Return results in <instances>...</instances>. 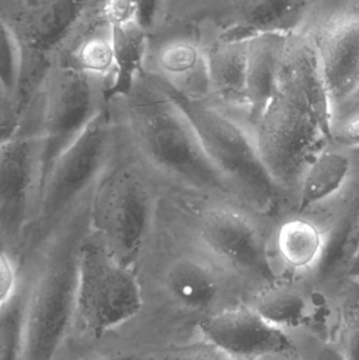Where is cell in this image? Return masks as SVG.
Listing matches in <instances>:
<instances>
[{"mask_svg": "<svg viewBox=\"0 0 359 360\" xmlns=\"http://www.w3.org/2000/svg\"><path fill=\"white\" fill-rule=\"evenodd\" d=\"M143 304L135 271L120 264L91 229L80 250L75 323L99 338L136 316Z\"/></svg>", "mask_w": 359, "mask_h": 360, "instance_id": "11", "label": "cell"}, {"mask_svg": "<svg viewBox=\"0 0 359 360\" xmlns=\"http://www.w3.org/2000/svg\"><path fill=\"white\" fill-rule=\"evenodd\" d=\"M16 293L0 304V360H25L27 350L30 278L22 266Z\"/></svg>", "mask_w": 359, "mask_h": 360, "instance_id": "24", "label": "cell"}, {"mask_svg": "<svg viewBox=\"0 0 359 360\" xmlns=\"http://www.w3.org/2000/svg\"><path fill=\"white\" fill-rule=\"evenodd\" d=\"M198 328L204 340L234 360L254 359L293 348L289 336L266 321L248 302L209 314Z\"/></svg>", "mask_w": 359, "mask_h": 360, "instance_id": "18", "label": "cell"}, {"mask_svg": "<svg viewBox=\"0 0 359 360\" xmlns=\"http://www.w3.org/2000/svg\"><path fill=\"white\" fill-rule=\"evenodd\" d=\"M0 25V101L13 103L17 110L16 95L22 74L25 51L12 27L2 21Z\"/></svg>", "mask_w": 359, "mask_h": 360, "instance_id": "27", "label": "cell"}, {"mask_svg": "<svg viewBox=\"0 0 359 360\" xmlns=\"http://www.w3.org/2000/svg\"><path fill=\"white\" fill-rule=\"evenodd\" d=\"M208 61L212 99L234 113H248L247 89L248 44L250 37L202 34ZM252 37V36H251Z\"/></svg>", "mask_w": 359, "mask_h": 360, "instance_id": "19", "label": "cell"}, {"mask_svg": "<svg viewBox=\"0 0 359 360\" xmlns=\"http://www.w3.org/2000/svg\"><path fill=\"white\" fill-rule=\"evenodd\" d=\"M190 0H158L157 11L149 33L168 29L183 12Z\"/></svg>", "mask_w": 359, "mask_h": 360, "instance_id": "33", "label": "cell"}, {"mask_svg": "<svg viewBox=\"0 0 359 360\" xmlns=\"http://www.w3.org/2000/svg\"><path fill=\"white\" fill-rule=\"evenodd\" d=\"M251 360H303L299 353L295 350L294 347L285 350L275 351V352L268 353L263 356Z\"/></svg>", "mask_w": 359, "mask_h": 360, "instance_id": "35", "label": "cell"}, {"mask_svg": "<svg viewBox=\"0 0 359 360\" xmlns=\"http://www.w3.org/2000/svg\"><path fill=\"white\" fill-rule=\"evenodd\" d=\"M143 71L188 101L212 96L204 44L191 30L149 33Z\"/></svg>", "mask_w": 359, "mask_h": 360, "instance_id": "16", "label": "cell"}, {"mask_svg": "<svg viewBox=\"0 0 359 360\" xmlns=\"http://www.w3.org/2000/svg\"><path fill=\"white\" fill-rule=\"evenodd\" d=\"M22 279L20 260L6 252L0 254V304L10 300Z\"/></svg>", "mask_w": 359, "mask_h": 360, "instance_id": "31", "label": "cell"}, {"mask_svg": "<svg viewBox=\"0 0 359 360\" xmlns=\"http://www.w3.org/2000/svg\"><path fill=\"white\" fill-rule=\"evenodd\" d=\"M355 155L356 152L328 141L306 169L290 211L310 213L334 201L355 174Z\"/></svg>", "mask_w": 359, "mask_h": 360, "instance_id": "20", "label": "cell"}, {"mask_svg": "<svg viewBox=\"0 0 359 360\" xmlns=\"http://www.w3.org/2000/svg\"><path fill=\"white\" fill-rule=\"evenodd\" d=\"M96 360H133L130 356H111V357H103Z\"/></svg>", "mask_w": 359, "mask_h": 360, "instance_id": "36", "label": "cell"}, {"mask_svg": "<svg viewBox=\"0 0 359 360\" xmlns=\"http://www.w3.org/2000/svg\"><path fill=\"white\" fill-rule=\"evenodd\" d=\"M162 193L159 182L122 143L95 186L91 229L120 264L133 270L153 233Z\"/></svg>", "mask_w": 359, "mask_h": 360, "instance_id": "5", "label": "cell"}, {"mask_svg": "<svg viewBox=\"0 0 359 360\" xmlns=\"http://www.w3.org/2000/svg\"><path fill=\"white\" fill-rule=\"evenodd\" d=\"M353 276L358 277V278H359V272L358 273V274L353 275Z\"/></svg>", "mask_w": 359, "mask_h": 360, "instance_id": "37", "label": "cell"}, {"mask_svg": "<svg viewBox=\"0 0 359 360\" xmlns=\"http://www.w3.org/2000/svg\"><path fill=\"white\" fill-rule=\"evenodd\" d=\"M359 272V202L350 215L341 243L331 254L316 278L318 285H330Z\"/></svg>", "mask_w": 359, "mask_h": 360, "instance_id": "26", "label": "cell"}, {"mask_svg": "<svg viewBox=\"0 0 359 360\" xmlns=\"http://www.w3.org/2000/svg\"><path fill=\"white\" fill-rule=\"evenodd\" d=\"M295 350L303 360H346L330 340L308 330L287 332Z\"/></svg>", "mask_w": 359, "mask_h": 360, "instance_id": "29", "label": "cell"}, {"mask_svg": "<svg viewBox=\"0 0 359 360\" xmlns=\"http://www.w3.org/2000/svg\"><path fill=\"white\" fill-rule=\"evenodd\" d=\"M324 0H196L185 29L196 33L251 37L303 31Z\"/></svg>", "mask_w": 359, "mask_h": 360, "instance_id": "13", "label": "cell"}, {"mask_svg": "<svg viewBox=\"0 0 359 360\" xmlns=\"http://www.w3.org/2000/svg\"><path fill=\"white\" fill-rule=\"evenodd\" d=\"M291 35V34H290ZM289 35L257 34L249 39L248 113L242 116L247 122H252L261 113L275 92L278 68Z\"/></svg>", "mask_w": 359, "mask_h": 360, "instance_id": "21", "label": "cell"}, {"mask_svg": "<svg viewBox=\"0 0 359 360\" xmlns=\"http://www.w3.org/2000/svg\"><path fill=\"white\" fill-rule=\"evenodd\" d=\"M173 94L240 202L275 221L287 213L290 210L288 200L263 164L248 124L212 99L188 101Z\"/></svg>", "mask_w": 359, "mask_h": 360, "instance_id": "6", "label": "cell"}, {"mask_svg": "<svg viewBox=\"0 0 359 360\" xmlns=\"http://www.w3.org/2000/svg\"><path fill=\"white\" fill-rule=\"evenodd\" d=\"M41 92L44 184L55 162L105 111L107 94L96 80L65 63L52 65Z\"/></svg>", "mask_w": 359, "mask_h": 360, "instance_id": "12", "label": "cell"}, {"mask_svg": "<svg viewBox=\"0 0 359 360\" xmlns=\"http://www.w3.org/2000/svg\"><path fill=\"white\" fill-rule=\"evenodd\" d=\"M105 0H0V21L25 51L23 68L48 71L91 27L103 20Z\"/></svg>", "mask_w": 359, "mask_h": 360, "instance_id": "10", "label": "cell"}, {"mask_svg": "<svg viewBox=\"0 0 359 360\" xmlns=\"http://www.w3.org/2000/svg\"><path fill=\"white\" fill-rule=\"evenodd\" d=\"M93 193L21 258L30 278L25 360L54 359L75 323L80 250L91 231Z\"/></svg>", "mask_w": 359, "mask_h": 360, "instance_id": "2", "label": "cell"}, {"mask_svg": "<svg viewBox=\"0 0 359 360\" xmlns=\"http://www.w3.org/2000/svg\"><path fill=\"white\" fill-rule=\"evenodd\" d=\"M331 141L359 152V95L333 112Z\"/></svg>", "mask_w": 359, "mask_h": 360, "instance_id": "28", "label": "cell"}, {"mask_svg": "<svg viewBox=\"0 0 359 360\" xmlns=\"http://www.w3.org/2000/svg\"><path fill=\"white\" fill-rule=\"evenodd\" d=\"M122 147L162 188L240 201L172 91L141 71L107 96Z\"/></svg>", "mask_w": 359, "mask_h": 360, "instance_id": "1", "label": "cell"}, {"mask_svg": "<svg viewBox=\"0 0 359 360\" xmlns=\"http://www.w3.org/2000/svg\"><path fill=\"white\" fill-rule=\"evenodd\" d=\"M164 360H234L214 345L204 340L202 344L171 351Z\"/></svg>", "mask_w": 359, "mask_h": 360, "instance_id": "32", "label": "cell"}, {"mask_svg": "<svg viewBox=\"0 0 359 360\" xmlns=\"http://www.w3.org/2000/svg\"><path fill=\"white\" fill-rule=\"evenodd\" d=\"M303 31L313 40L334 112L359 95V0H324Z\"/></svg>", "mask_w": 359, "mask_h": 360, "instance_id": "14", "label": "cell"}, {"mask_svg": "<svg viewBox=\"0 0 359 360\" xmlns=\"http://www.w3.org/2000/svg\"><path fill=\"white\" fill-rule=\"evenodd\" d=\"M120 150L119 132L107 105L51 169L42 188L37 218L22 257L94 190Z\"/></svg>", "mask_w": 359, "mask_h": 360, "instance_id": "9", "label": "cell"}, {"mask_svg": "<svg viewBox=\"0 0 359 360\" xmlns=\"http://www.w3.org/2000/svg\"><path fill=\"white\" fill-rule=\"evenodd\" d=\"M57 63H69L77 68L99 82L109 96L117 89L119 82L113 27L105 20L99 21Z\"/></svg>", "mask_w": 359, "mask_h": 360, "instance_id": "22", "label": "cell"}, {"mask_svg": "<svg viewBox=\"0 0 359 360\" xmlns=\"http://www.w3.org/2000/svg\"><path fill=\"white\" fill-rule=\"evenodd\" d=\"M134 271L143 292L154 290L194 312L212 314L247 304L253 295L160 205L153 233Z\"/></svg>", "mask_w": 359, "mask_h": 360, "instance_id": "3", "label": "cell"}, {"mask_svg": "<svg viewBox=\"0 0 359 360\" xmlns=\"http://www.w3.org/2000/svg\"><path fill=\"white\" fill-rule=\"evenodd\" d=\"M162 190V209L253 294L280 278L271 248L275 220L240 201Z\"/></svg>", "mask_w": 359, "mask_h": 360, "instance_id": "4", "label": "cell"}, {"mask_svg": "<svg viewBox=\"0 0 359 360\" xmlns=\"http://www.w3.org/2000/svg\"><path fill=\"white\" fill-rule=\"evenodd\" d=\"M119 82L113 93L128 88L133 78L143 71L149 32L141 21L113 27Z\"/></svg>", "mask_w": 359, "mask_h": 360, "instance_id": "25", "label": "cell"}, {"mask_svg": "<svg viewBox=\"0 0 359 360\" xmlns=\"http://www.w3.org/2000/svg\"><path fill=\"white\" fill-rule=\"evenodd\" d=\"M334 307L331 342L346 360H359V278L347 276L324 285Z\"/></svg>", "mask_w": 359, "mask_h": 360, "instance_id": "23", "label": "cell"}, {"mask_svg": "<svg viewBox=\"0 0 359 360\" xmlns=\"http://www.w3.org/2000/svg\"><path fill=\"white\" fill-rule=\"evenodd\" d=\"M315 214L289 211L274 224L272 256L280 277L316 281L331 253L333 231Z\"/></svg>", "mask_w": 359, "mask_h": 360, "instance_id": "17", "label": "cell"}, {"mask_svg": "<svg viewBox=\"0 0 359 360\" xmlns=\"http://www.w3.org/2000/svg\"><path fill=\"white\" fill-rule=\"evenodd\" d=\"M103 20L113 27H122L141 21V0H105L103 4Z\"/></svg>", "mask_w": 359, "mask_h": 360, "instance_id": "30", "label": "cell"}, {"mask_svg": "<svg viewBox=\"0 0 359 360\" xmlns=\"http://www.w3.org/2000/svg\"><path fill=\"white\" fill-rule=\"evenodd\" d=\"M141 22L148 31L153 23L156 11H157L158 0H141Z\"/></svg>", "mask_w": 359, "mask_h": 360, "instance_id": "34", "label": "cell"}, {"mask_svg": "<svg viewBox=\"0 0 359 360\" xmlns=\"http://www.w3.org/2000/svg\"><path fill=\"white\" fill-rule=\"evenodd\" d=\"M248 304L285 333L308 330L331 340L334 307L314 279L280 277L257 290Z\"/></svg>", "mask_w": 359, "mask_h": 360, "instance_id": "15", "label": "cell"}, {"mask_svg": "<svg viewBox=\"0 0 359 360\" xmlns=\"http://www.w3.org/2000/svg\"><path fill=\"white\" fill-rule=\"evenodd\" d=\"M247 124L263 164L291 210L306 169L331 141L330 134L303 91L280 72L273 96L261 113Z\"/></svg>", "mask_w": 359, "mask_h": 360, "instance_id": "7", "label": "cell"}, {"mask_svg": "<svg viewBox=\"0 0 359 360\" xmlns=\"http://www.w3.org/2000/svg\"><path fill=\"white\" fill-rule=\"evenodd\" d=\"M41 86L0 145V248L20 260L37 218L44 180Z\"/></svg>", "mask_w": 359, "mask_h": 360, "instance_id": "8", "label": "cell"}]
</instances>
